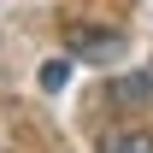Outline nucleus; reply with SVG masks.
<instances>
[{
	"label": "nucleus",
	"mask_w": 153,
	"mask_h": 153,
	"mask_svg": "<svg viewBox=\"0 0 153 153\" xmlns=\"http://www.w3.org/2000/svg\"><path fill=\"white\" fill-rule=\"evenodd\" d=\"M65 47H71L76 59H100V65H106V59L124 53V36L106 30V24H71V30H65Z\"/></svg>",
	"instance_id": "1"
},
{
	"label": "nucleus",
	"mask_w": 153,
	"mask_h": 153,
	"mask_svg": "<svg viewBox=\"0 0 153 153\" xmlns=\"http://www.w3.org/2000/svg\"><path fill=\"white\" fill-rule=\"evenodd\" d=\"M106 94H112V106H153V65H141L130 76H112Z\"/></svg>",
	"instance_id": "2"
},
{
	"label": "nucleus",
	"mask_w": 153,
	"mask_h": 153,
	"mask_svg": "<svg viewBox=\"0 0 153 153\" xmlns=\"http://www.w3.org/2000/svg\"><path fill=\"white\" fill-rule=\"evenodd\" d=\"M100 153H153V135L147 130H106Z\"/></svg>",
	"instance_id": "3"
},
{
	"label": "nucleus",
	"mask_w": 153,
	"mask_h": 153,
	"mask_svg": "<svg viewBox=\"0 0 153 153\" xmlns=\"http://www.w3.org/2000/svg\"><path fill=\"white\" fill-rule=\"evenodd\" d=\"M65 76H71V65L65 59H47L41 65V88H65Z\"/></svg>",
	"instance_id": "4"
}]
</instances>
